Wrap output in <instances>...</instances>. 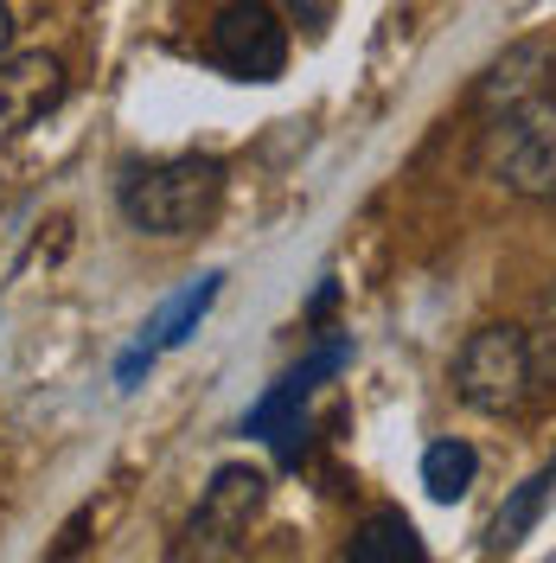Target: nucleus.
<instances>
[{
  "label": "nucleus",
  "mask_w": 556,
  "mask_h": 563,
  "mask_svg": "<svg viewBox=\"0 0 556 563\" xmlns=\"http://www.w3.org/2000/svg\"><path fill=\"white\" fill-rule=\"evenodd\" d=\"M122 218L147 238H186L199 231L218 199H224V167L211 154H174V161H147L122 174Z\"/></svg>",
  "instance_id": "nucleus-1"
},
{
  "label": "nucleus",
  "mask_w": 556,
  "mask_h": 563,
  "mask_svg": "<svg viewBox=\"0 0 556 563\" xmlns=\"http://www.w3.org/2000/svg\"><path fill=\"white\" fill-rule=\"evenodd\" d=\"M480 174L531 206H556V97L499 109L480 135Z\"/></svg>",
  "instance_id": "nucleus-2"
},
{
  "label": "nucleus",
  "mask_w": 556,
  "mask_h": 563,
  "mask_svg": "<svg viewBox=\"0 0 556 563\" xmlns=\"http://www.w3.org/2000/svg\"><path fill=\"white\" fill-rule=\"evenodd\" d=\"M454 397L480 417H524L544 390L531 365V333L512 320H492L480 333H467V346L454 358Z\"/></svg>",
  "instance_id": "nucleus-3"
},
{
  "label": "nucleus",
  "mask_w": 556,
  "mask_h": 563,
  "mask_svg": "<svg viewBox=\"0 0 556 563\" xmlns=\"http://www.w3.org/2000/svg\"><path fill=\"white\" fill-rule=\"evenodd\" d=\"M205 58L244 84H269L288 65V33L269 13V0H224L205 33Z\"/></svg>",
  "instance_id": "nucleus-4"
},
{
  "label": "nucleus",
  "mask_w": 556,
  "mask_h": 563,
  "mask_svg": "<svg viewBox=\"0 0 556 563\" xmlns=\"http://www.w3.org/2000/svg\"><path fill=\"white\" fill-rule=\"evenodd\" d=\"M256 512H263V474L244 467V461L218 467L211 487H205V499H199V512H192V526H186V551H179V563L211 558V551H231V544L249 531Z\"/></svg>",
  "instance_id": "nucleus-5"
},
{
  "label": "nucleus",
  "mask_w": 556,
  "mask_h": 563,
  "mask_svg": "<svg viewBox=\"0 0 556 563\" xmlns=\"http://www.w3.org/2000/svg\"><path fill=\"white\" fill-rule=\"evenodd\" d=\"M65 103V65L52 52H13L0 58V141L26 135Z\"/></svg>",
  "instance_id": "nucleus-6"
},
{
  "label": "nucleus",
  "mask_w": 556,
  "mask_h": 563,
  "mask_svg": "<svg viewBox=\"0 0 556 563\" xmlns=\"http://www.w3.org/2000/svg\"><path fill=\"white\" fill-rule=\"evenodd\" d=\"M346 365H352V340H326V346H313L308 358H301V365H294V372H288V378H281V385L244 417V435H256V442H276L294 417H308L313 385H320V378H333V372H346Z\"/></svg>",
  "instance_id": "nucleus-7"
},
{
  "label": "nucleus",
  "mask_w": 556,
  "mask_h": 563,
  "mask_svg": "<svg viewBox=\"0 0 556 563\" xmlns=\"http://www.w3.org/2000/svg\"><path fill=\"white\" fill-rule=\"evenodd\" d=\"M556 70V45L551 38H524V45H512L499 65L487 70V84H480V103L499 115V109H512V103H531V97H544L537 84Z\"/></svg>",
  "instance_id": "nucleus-8"
},
{
  "label": "nucleus",
  "mask_w": 556,
  "mask_h": 563,
  "mask_svg": "<svg viewBox=\"0 0 556 563\" xmlns=\"http://www.w3.org/2000/svg\"><path fill=\"white\" fill-rule=\"evenodd\" d=\"M218 288H224V276H218V269H211V276H199L192 288H179L174 301H167L160 314H154L147 327H141V340H135V346H147L154 358H160L167 346H186V340L199 333V320L211 314V301H218Z\"/></svg>",
  "instance_id": "nucleus-9"
},
{
  "label": "nucleus",
  "mask_w": 556,
  "mask_h": 563,
  "mask_svg": "<svg viewBox=\"0 0 556 563\" xmlns=\"http://www.w3.org/2000/svg\"><path fill=\"white\" fill-rule=\"evenodd\" d=\"M346 563H429V551H422L416 526H410L397 506H383V512H371L365 526L352 531Z\"/></svg>",
  "instance_id": "nucleus-10"
},
{
  "label": "nucleus",
  "mask_w": 556,
  "mask_h": 563,
  "mask_svg": "<svg viewBox=\"0 0 556 563\" xmlns=\"http://www.w3.org/2000/svg\"><path fill=\"white\" fill-rule=\"evenodd\" d=\"M474 474H480V455L460 435H442V442L422 449V487H429V499H442V506H454L460 493L474 487Z\"/></svg>",
  "instance_id": "nucleus-11"
},
{
  "label": "nucleus",
  "mask_w": 556,
  "mask_h": 563,
  "mask_svg": "<svg viewBox=\"0 0 556 563\" xmlns=\"http://www.w3.org/2000/svg\"><path fill=\"white\" fill-rule=\"evenodd\" d=\"M551 493H556V481H551V467H544V474H531V481L499 506V519H492V558H499V551H512L524 531L537 526V512H544V499H551Z\"/></svg>",
  "instance_id": "nucleus-12"
},
{
  "label": "nucleus",
  "mask_w": 556,
  "mask_h": 563,
  "mask_svg": "<svg viewBox=\"0 0 556 563\" xmlns=\"http://www.w3.org/2000/svg\"><path fill=\"white\" fill-rule=\"evenodd\" d=\"M524 333H531L537 390H556V295H544V308H537V327H524Z\"/></svg>",
  "instance_id": "nucleus-13"
},
{
  "label": "nucleus",
  "mask_w": 556,
  "mask_h": 563,
  "mask_svg": "<svg viewBox=\"0 0 556 563\" xmlns=\"http://www.w3.org/2000/svg\"><path fill=\"white\" fill-rule=\"evenodd\" d=\"M13 38V13H7V0H0V45Z\"/></svg>",
  "instance_id": "nucleus-14"
},
{
  "label": "nucleus",
  "mask_w": 556,
  "mask_h": 563,
  "mask_svg": "<svg viewBox=\"0 0 556 563\" xmlns=\"http://www.w3.org/2000/svg\"><path fill=\"white\" fill-rule=\"evenodd\" d=\"M551 97H556V70H551Z\"/></svg>",
  "instance_id": "nucleus-15"
}]
</instances>
